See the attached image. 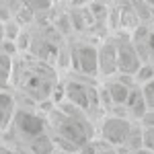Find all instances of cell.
<instances>
[{"label":"cell","mask_w":154,"mask_h":154,"mask_svg":"<svg viewBox=\"0 0 154 154\" xmlns=\"http://www.w3.org/2000/svg\"><path fill=\"white\" fill-rule=\"evenodd\" d=\"M45 117H48V130L54 136V142L60 150L76 154L84 144L95 140V128L91 115H86L82 109H78L66 99L56 103L45 113Z\"/></svg>","instance_id":"obj_1"},{"label":"cell","mask_w":154,"mask_h":154,"mask_svg":"<svg viewBox=\"0 0 154 154\" xmlns=\"http://www.w3.org/2000/svg\"><path fill=\"white\" fill-rule=\"evenodd\" d=\"M17 70V86L23 91L27 99H31L35 105H41L43 101H51L54 91L58 86V70L51 66V62L39 58H29L23 62V66H14Z\"/></svg>","instance_id":"obj_2"},{"label":"cell","mask_w":154,"mask_h":154,"mask_svg":"<svg viewBox=\"0 0 154 154\" xmlns=\"http://www.w3.org/2000/svg\"><path fill=\"white\" fill-rule=\"evenodd\" d=\"M99 91L101 86H97L91 76H82V74L70 76V80L64 82V99L70 101L72 105H76L78 109H82L91 117L97 111H103Z\"/></svg>","instance_id":"obj_3"},{"label":"cell","mask_w":154,"mask_h":154,"mask_svg":"<svg viewBox=\"0 0 154 154\" xmlns=\"http://www.w3.org/2000/svg\"><path fill=\"white\" fill-rule=\"evenodd\" d=\"M134 123L136 121L130 115L107 113L105 117L101 119V125H99V140L109 144V146H115V148H123Z\"/></svg>","instance_id":"obj_4"},{"label":"cell","mask_w":154,"mask_h":154,"mask_svg":"<svg viewBox=\"0 0 154 154\" xmlns=\"http://www.w3.org/2000/svg\"><path fill=\"white\" fill-rule=\"evenodd\" d=\"M70 56L76 74L91 76V78L99 76V48L95 43L86 39H78L70 45Z\"/></svg>","instance_id":"obj_5"},{"label":"cell","mask_w":154,"mask_h":154,"mask_svg":"<svg viewBox=\"0 0 154 154\" xmlns=\"http://www.w3.org/2000/svg\"><path fill=\"white\" fill-rule=\"evenodd\" d=\"M144 62L138 54V49L134 48L131 39L128 35L117 37V74H130L136 76V72L140 70Z\"/></svg>","instance_id":"obj_6"},{"label":"cell","mask_w":154,"mask_h":154,"mask_svg":"<svg viewBox=\"0 0 154 154\" xmlns=\"http://www.w3.org/2000/svg\"><path fill=\"white\" fill-rule=\"evenodd\" d=\"M117 74V39H105L99 45V76L111 78Z\"/></svg>","instance_id":"obj_7"},{"label":"cell","mask_w":154,"mask_h":154,"mask_svg":"<svg viewBox=\"0 0 154 154\" xmlns=\"http://www.w3.org/2000/svg\"><path fill=\"white\" fill-rule=\"evenodd\" d=\"M146 111H148V107H146V99H144L142 86L140 84H134L130 95H128V101H125V113L134 121H140Z\"/></svg>","instance_id":"obj_8"},{"label":"cell","mask_w":154,"mask_h":154,"mask_svg":"<svg viewBox=\"0 0 154 154\" xmlns=\"http://www.w3.org/2000/svg\"><path fill=\"white\" fill-rule=\"evenodd\" d=\"M25 150L29 154H51L58 150V146L54 142V136L49 134V131H43V134H39L37 138H33L31 142L25 144Z\"/></svg>","instance_id":"obj_9"},{"label":"cell","mask_w":154,"mask_h":154,"mask_svg":"<svg viewBox=\"0 0 154 154\" xmlns=\"http://www.w3.org/2000/svg\"><path fill=\"white\" fill-rule=\"evenodd\" d=\"M136 84H144L148 82V80H152L154 78V64H148V62H144L142 66H140V70L136 72Z\"/></svg>","instance_id":"obj_10"},{"label":"cell","mask_w":154,"mask_h":154,"mask_svg":"<svg viewBox=\"0 0 154 154\" xmlns=\"http://www.w3.org/2000/svg\"><path fill=\"white\" fill-rule=\"evenodd\" d=\"M142 86V93H144V99H146V107L148 111H154V78L148 80V82L140 84Z\"/></svg>","instance_id":"obj_11"},{"label":"cell","mask_w":154,"mask_h":154,"mask_svg":"<svg viewBox=\"0 0 154 154\" xmlns=\"http://www.w3.org/2000/svg\"><path fill=\"white\" fill-rule=\"evenodd\" d=\"M144 148L154 152V128H144Z\"/></svg>","instance_id":"obj_12"},{"label":"cell","mask_w":154,"mask_h":154,"mask_svg":"<svg viewBox=\"0 0 154 154\" xmlns=\"http://www.w3.org/2000/svg\"><path fill=\"white\" fill-rule=\"evenodd\" d=\"M95 154H121V152H119V148H115V146H109V144L97 140V152Z\"/></svg>","instance_id":"obj_13"},{"label":"cell","mask_w":154,"mask_h":154,"mask_svg":"<svg viewBox=\"0 0 154 154\" xmlns=\"http://www.w3.org/2000/svg\"><path fill=\"white\" fill-rule=\"evenodd\" d=\"M11 119H12V113H8L6 109H2V107H0V134H2V131L8 128Z\"/></svg>","instance_id":"obj_14"},{"label":"cell","mask_w":154,"mask_h":154,"mask_svg":"<svg viewBox=\"0 0 154 154\" xmlns=\"http://www.w3.org/2000/svg\"><path fill=\"white\" fill-rule=\"evenodd\" d=\"M138 123H140L142 128H154V111H146Z\"/></svg>","instance_id":"obj_15"},{"label":"cell","mask_w":154,"mask_h":154,"mask_svg":"<svg viewBox=\"0 0 154 154\" xmlns=\"http://www.w3.org/2000/svg\"><path fill=\"white\" fill-rule=\"evenodd\" d=\"M0 154H29V152L25 148H17V146H4L0 150Z\"/></svg>","instance_id":"obj_16"},{"label":"cell","mask_w":154,"mask_h":154,"mask_svg":"<svg viewBox=\"0 0 154 154\" xmlns=\"http://www.w3.org/2000/svg\"><path fill=\"white\" fill-rule=\"evenodd\" d=\"M2 39H4V23L0 21V43H2Z\"/></svg>","instance_id":"obj_17"},{"label":"cell","mask_w":154,"mask_h":154,"mask_svg":"<svg viewBox=\"0 0 154 154\" xmlns=\"http://www.w3.org/2000/svg\"><path fill=\"white\" fill-rule=\"evenodd\" d=\"M51 154H70V152H66V150H60V148H58L56 152H51Z\"/></svg>","instance_id":"obj_18"},{"label":"cell","mask_w":154,"mask_h":154,"mask_svg":"<svg viewBox=\"0 0 154 154\" xmlns=\"http://www.w3.org/2000/svg\"><path fill=\"white\" fill-rule=\"evenodd\" d=\"M144 2H148L150 6H154V0H144Z\"/></svg>","instance_id":"obj_19"},{"label":"cell","mask_w":154,"mask_h":154,"mask_svg":"<svg viewBox=\"0 0 154 154\" xmlns=\"http://www.w3.org/2000/svg\"><path fill=\"white\" fill-rule=\"evenodd\" d=\"M119 152H121V150H119ZM123 154H131V152H123Z\"/></svg>","instance_id":"obj_20"},{"label":"cell","mask_w":154,"mask_h":154,"mask_svg":"<svg viewBox=\"0 0 154 154\" xmlns=\"http://www.w3.org/2000/svg\"><path fill=\"white\" fill-rule=\"evenodd\" d=\"M0 2H4V0H0Z\"/></svg>","instance_id":"obj_21"}]
</instances>
